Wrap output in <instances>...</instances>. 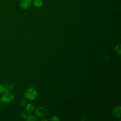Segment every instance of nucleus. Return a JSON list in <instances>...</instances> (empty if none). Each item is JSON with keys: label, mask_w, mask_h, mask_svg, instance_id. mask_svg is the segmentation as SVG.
I'll use <instances>...</instances> for the list:
<instances>
[{"label": "nucleus", "mask_w": 121, "mask_h": 121, "mask_svg": "<svg viewBox=\"0 0 121 121\" xmlns=\"http://www.w3.org/2000/svg\"><path fill=\"white\" fill-rule=\"evenodd\" d=\"M27 121H37V118L33 116H30L29 117H28V118H27Z\"/></svg>", "instance_id": "10"}, {"label": "nucleus", "mask_w": 121, "mask_h": 121, "mask_svg": "<svg viewBox=\"0 0 121 121\" xmlns=\"http://www.w3.org/2000/svg\"><path fill=\"white\" fill-rule=\"evenodd\" d=\"M115 50L116 52L119 54V55H121V44H118L116 45L115 48Z\"/></svg>", "instance_id": "9"}, {"label": "nucleus", "mask_w": 121, "mask_h": 121, "mask_svg": "<svg viewBox=\"0 0 121 121\" xmlns=\"http://www.w3.org/2000/svg\"><path fill=\"white\" fill-rule=\"evenodd\" d=\"M14 89V86L12 84L8 85L5 87V92H11Z\"/></svg>", "instance_id": "8"}, {"label": "nucleus", "mask_w": 121, "mask_h": 121, "mask_svg": "<svg viewBox=\"0 0 121 121\" xmlns=\"http://www.w3.org/2000/svg\"><path fill=\"white\" fill-rule=\"evenodd\" d=\"M51 120H52V121H59L60 120L58 117L56 116H52V118H51Z\"/></svg>", "instance_id": "12"}, {"label": "nucleus", "mask_w": 121, "mask_h": 121, "mask_svg": "<svg viewBox=\"0 0 121 121\" xmlns=\"http://www.w3.org/2000/svg\"><path fill=\"white\" fill-rule=\"evenodd\" d=\"M15 96L11 92H5L1 97V101L5 104L11 103L14 99Z\"/></svg>", "instance_id": "2"}, {"label": "nucleus", "mask_w": 121, "mask_h": 121, "mask_svg": "<svg viewBox=\"0 0 121 121\" xmlns=\"http://www.w3.org/2000/svg\"><path fill=\"white\" fill-rule=\"evenodd\" d=\"M32 3L36 8H40L43 5V2L42 0H34Z\"/></svg>", "instance_id": "6"}, {"label": "nucleus", "mask_w": 121, "mask_h": 121, "mask_svg": "<svg viewBox=\"0 0 121 121\" xmlns=\"http://www.w3.org/2000/svg\"><path fill=\"white\" fill-rule=\"evenodd\" d=\"M37 96V91L33 87L27 88L24 93V97L29 100H35Z\"/></svg>", "instance_id": "1"}, {"label": "nucleus", "mask_w": 121, "mask_h": 121, "mask_svg": "<svg viewBox=\"0 0 121 121\" xmlns=\"http://www.w3.org/2000/svg\"><path fill=\"white\" fill-rule=\"evenodd\" d=\"M42 121H47V120H46V119H44V120H43Z\"/></svg>", "instance_id": "13"}, {"label": "nucleus", "mask_w": 121, "mask_h": 121, "mask_svg": "<svg viewBox=\"0 0 121 121\" xmlns=\"http://www.w3.org/2000/svg\"><path fill=\"white\" fill-rule=\"evenodd\" d=\"M121 107L120 106L116 107L112 112L113 115L117 118H120L121 117Z\"/></svg>", "instance_id": "5"}, {"label": "nucleus", "mask_w": 121, "mask_h": 121, "mask_svg": "<svg viewBox=\"0 0 121 121\" xmlns=\"http://www.w3.org/2000/svg\"><path fill=\"white\" fill-rule=\"evenodd\" d=\"M20 6L23 9H27L29 8L32 4V0H20Z\"/></svg>", "instance_id": "4"}, {"label": "nucleus", "mask_w": 121, "mask_h": 121, "mask_svg": "<svg viewBox=\"0 0 121 121\" xmlns=\"http://www.w3.org/2000/svg\"><path fill=\"white\" fill-rule=\"evenodd\" d=\"M47 110L43 107H39L35 111V115L39 118L43 117L47 114Z\"/></svg>", "instance_id": "3"}, {"label": "nucleus", "mask_w": 121, "mask_h": 121, "mask_svg": "<svg viewBox=\"0 0 121 121\" xmlns=\"http://www.w3.org/2000/svg\"><path fill=\"white\" fill-rule=\"evenodd\" d=\"M26 111L28 112H32L34 111L35 107H34V106L33 104L29 103V104H26Z\"/></svg>", "instance_id": "7"}, {"label": "nucleus", "mask_w": 121, "mask_h": 121, "mask_svg": "<svg viewBox=\"0 0 121 121\" xmlns=\"http://www.w3.org/2000/svg\"></svg>", "instance_id": "14"}, {"label": "nucleus", "mask_w": 121, "mask_h": 121, "mask_svg": "<svg viewBox=\"0 0 121 121\" xmlns=\"http://www.w3.org/2000/svg\"><path fill=\"white\" fill-rule=\"evenodd\" d=\"M5 86L3 84H0V94L4 93L5 92Z\"/></svg>", "instance_id": "11"}]
</instances>
